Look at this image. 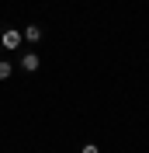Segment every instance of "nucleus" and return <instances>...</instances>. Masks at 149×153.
Returning <instances> with one entry per match:
<instances>
[{
    "label": "nucleus",
    "instance_id": "39448f33",
    "mask_svg": "<svg viewBox=\"0 0 149 153\" xmlns=\"http://www.w3.org/2000/svg\"><path fill=\"white\" fill-rule=\"evenodd\" d=\"M80 153H101V146H97V143H83V146H80Z\"/></svg>",
    "mask_w": 149,
    "mask_h": 153
},
{
    "label": "nucleus",
    "instance_id": "f03ea898",
    "mask_svg": "<svg viewBox=\"0 0 149 153\" xmlns=\"http://www.w3.org/2000/svg\"><path fill=\"white\" fill-rule=\"evenodd\" d=\"M18 70H24V73H38V70H42V59H38V52H35V49H24V52H21Z\"/></svg>",
    "mask_w": 149,
    "mask_h": 153
},
{
    "label": "nucleus",
    "instance_id": "7ed1b4c3",
    "mask_svg": "<svg viewBox=\"0 0 149 153\" xmlns=\"http://www.w3.org/2000/svg\"><path fill=\"white\" fill-rule=\"evenodd\" d=\"M21 35H24V42H28V45H42L45 31H42V25H28V28L21 31Z\"/></svg>",
    "mask_w": 149,
    "mask_h": 153
},
{
    "label": "nucleus",
    "instance_id": "20e7f679",
    "mask_svg": "<svg viewBox=\"0 0 149 153\" xmlns=\"http://www.w3.org/2000/svg\"><path fill=\"white\" fill-rule=\"evenodd\" d=\"M10 73H14V63L10 59H0V80H10Z\"/></svg>",
    "mask_w": 149,
    "mask_h": 153
},
{
    "label": "nucleus",
    "instance_id": "f257e3e1",
    "mask_svg": "<svg viewBox=\"0 0 149 153\" xmlns=\"http://www.w3.org/2000/svg\"><path fill=\"white\" fill-rule=\"evenodd\" d=\"M21 45H24V35L18 28H0V49L4 52H18Z\"/></svg>",
    "mask_w": 149,
    "mask_h": 153
}]
</instances>
